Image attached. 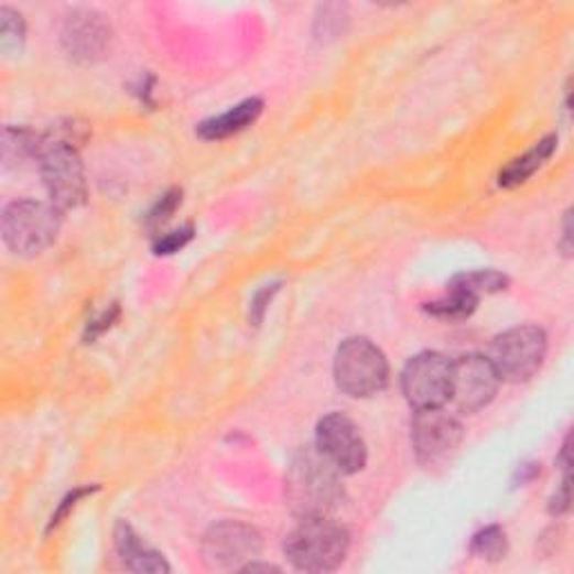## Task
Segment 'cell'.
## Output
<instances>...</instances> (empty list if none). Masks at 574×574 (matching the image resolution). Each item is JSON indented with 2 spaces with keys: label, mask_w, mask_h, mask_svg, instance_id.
<instances>
[{
  "label": "cell",
  "mask_w": 574,
  "mask_h": 574,
  "mask_svg": "<svg viewBox=\"0 0 574 574\" xmlns=\"http://www.w3.org/2000/svg\"><path fill=\"white\" fill-rule=\"evenodd\" d=\"M285 494L299 519L331 517L344 500L342 472L335 469L316 446H307L294 454L288 467Z\"/></svg>",
  "instance_id": "7a4b0ae2"
},
{
  "label": "cell",
  "mask_w": 574,
  "mask_h": 574,
  "mask_svg": "<svg viewBox=\"0 0 574 574\" xmlns=\"http://www.w3.org/2000/svg\"><path fill=\"white\" fill-rule=\"evenodd\" d=\"M446 288H454V290H463L467 294L474 296H483V294H496L509 288V277H505L502 272L496 270H476V272H463L456 274L450 285Z\"/></svg>",
  "instance_id": "ac0fdd59"
},
{
  "label": "cell",
  "mask_w": 574,
  "mask_h": 574,
  "mask_svg": "<svg viewBox=\"0 0 574 574\" xmlns=\"http://www.w3.org/2000/svg\"><path fill=\"white\" fill-rule=\"evenodd\" d=\"M350 550L348 530L331 517H307L288 534L283 552L301 572H333Z\"/></svg>",
  "instance_id": "3957f363"
},
{
  "label": "cell",
  "mask_w": 574,
  "mask_h": 574,
  "mask_svg": "<svg viewBox=\"0 0 574 574\" xmlns=\"http://www.w3.org/2000/svg\"><path fill=\"white\" fill-rule=\"evenodd\" d=\"M314 446L342 476H355L368 463L366 440L359 426L344 413H328L318 420Z\"/></svg>",
  "instance_id": "9c48e42d"
},
{
  "label": "cell",
  "mask_w": 574,
  "mask_h": 574,
  "mask_svg": "<svg viewBox=\"0 0 574 574\" xmlns=\"http://www.w3.org/2000/svg\"><path fill=\"white\" fill-rule=\"evenodd\" d=\"M110 41H112L110 23L93 10L73 12L61 30L63 50L79 63H95L104 58L110 50Z\"/></svg>",
  "instance_id": "7c38bea8"
},
{
  "label": "cell",
  "mask_w": 574,
  "mask_h": 574,
  "mask_svg": "<svg viewBox=\"0 0 574 574\" xmlns=\"http://www.w3.org/2000/svg\"><path fill=\"white\" fill-rule=\"evenodd\" d=\"M561 251H563V257L565 259H570L572 257V209H567L565 212V216H563V238H561Z\"/></svg>",
  "instance_id": "83f0119b"
},
{
  "label": "cell",
  "mask_w": 574,
  "mask_h": 574,
  "mask_svg": "<svg viewBox=\"0 0 574 574\" xmlns=\"http://www.w3.org/2000/svg\"><path fill=\"white\" fill-rule=\"evenodd\" d=\"M182 205V188H171L166 194L151 207V212L147 214V227H160L164 225L175 209Z\"/></svg>",
  "instance_id": "7402d4cb"
},
{
  "label": "cell",
  "mask_w": 574,
  "mask_h": 574,
  "mask_svg": "<svg viewBox=\"0 0 574 574\" xmlns=\"http://www.w3.org/2000/svg\"><path fill=\"white\" fill-rule=\"evenodd\" d=\"M41 136L25 126H6L3 131V164L6 169H21L28 162H39Z\"/></svg>",
  "instance_id": "2e32d148"
},
{
  "label": "cell",
  "mask_w": 574,
  "mask_h": 574,
  "mask_svg": "<svg viewBox=\"0 0 574 574\" xmlns=\"http://www.w3.org/2000/svg\"><path fill=\"white\" fill-rule=\"evenodd\" d=\"M478 296L467 294L463 290H446V296L433 303L424 305V312L435 316V318H444V322H463V318H469L476 307H478Z\"/></svg>",
  "instance_id": "e0dca14e"
},
{
  "label": "cell",
  "mask_w": 574,
  "mask_h": 574,
  "mask_svg": "<svg viewBox=\"0 0 574 574\" xmlns=\"http://www.w3.org/2000/svg\"><path fill=\"white\" fill-rule=\"evenodd\" d=\"M559 138L556 136H548L543 140H539L528 153L515 158L505 169H500L498 173V186L502 188H517L521 184H526L556 151Z\"/></svg>",
  "instance_id": "9a60e30c"
},
{
  "label": "cell",
  "mask_w": 574,
  "mask_h": 574,
  "mask_svg": "<svg viewBox=\"0 0 574 574\" xmlns=\"http://www.w3.org/2000/svg\"><path fill=\"white\" fill-rule=\"evenodd\" d=\"M191 240H194V225H184L180 229H173V231L160 236L153 242V251L158 253V257H171V253L184 249Z\"/></svg>",
  "instance_id": "44dd1931"
},
{
  "label": "cell",
  "mask_w": 574,
  "mask_h": 574,
  "mask_svg": "<svg viewBox=\"0 0 574 574\" xmlns=\"http://www.w3.org/2000/svg\"><path fill=\"white\" fill-rule=\"evenodd\" d=\"M79 126H54L45 136H41L39 151V171L47 188L50 203L58 212H71L86 203V175L79 158V142L84 136L77 133Z\"/></svg>",
  "instance_id": "6da1fadb"
},
{
  "label": "cell",
  "mask_w": 574,
  "mask_h": 574,
  "mask_svg": "<svg viewBox=\"0 0 574 574\" xmlns=\"http://www.w3.org/2000/svg\"><path fill=\"white\" fill-rule=\"evenodd\" d=\"M263 99L259 97H249L240 104H236L234 108H229L223 115H216L212 119H205L203 123H198L196 133L207 140V142H218V140H227L231 136L242 133L245 129H249L251 123H257V119L263 115Z\"/></svg>",
  "instance_id": "5bb4252c"
},
{
  "label": "cell",
  "mask_w": 574,
  "mask_h": 574,
  "mask_svg": "<svg viewBox=\"0 0 574 574\" xmlns=\"http://www.w3.org/2000/svg\"><path fill=\"white\" fill-rule=\"evenodd\" d=\"M117 318H119V305L112 303V305H110L108 310H104L97 318H90L88 326H86V333H84V339H86L88 344L97 342L104 333H108V331L117 324Z\"/></svg>",
  "instance_id": "484cf974"
},
{
  "label": "cell",
  "mask_w": 574,
  "mask_h": 574,
  "mask_svg": "<svg viewBox=\"0 0 574 574\" xmlns=\"http://www.w3.org/2000/svg\"><path fill=\"white\" fill-rule=\"evenodd\" d=\"M500 377L489 357L469 353L452 364V398L458 413L472 415L491 404L498 393Z\"/></svg>",
  "instance_id": "8fae6325"
},
{
  "label": "cell",
  "mask_w": 574,
  "mask_h": 574,
  "mask_svg": "<svg viewBox=\"0 0 574 574\" xmlns=\"http://www.w3.org/2000/svg\"><path fill=\"white\" fill-rule=\"evenodd\" d=\"M465 429L461 420L442 409H422L415 411L411 420V442L415 461L424 469L444 467L454 458L458 446L463 444Z\"/></svg>",
  "instance_id": "52a82bcc"
},
{
  "label": "cell",
  "mask_w": 574,
  "mask_h": 574,
  "mask_svg": "<svg viewBox=\"0 0 574 574\" xmlns=\"http://www.w3.org/2000/svg\"><path fill=\"white\" fill-rule=\"evenodd\" d=\"M389 361L370 339L350 337L335 355V381L337 387L355 398L366 400L389 387Z\"/></svg>",
  "instance_id": "277c9868"
},
{
  "label": "cell",
  "mask_w": 574,
  "mask_h": 574,
  "mask_svg": "<svg viewBox=\"0 0 574 574\" xmlns=\"http://www.w3.org/2000/svg\"><path fill=\"white\" fill-rule=\"evenodd\" d=\"M279 292H281V283H270V285H263L257 294H253V299L249 301V324L251 326L263 324L266 312H268L270 303L274 301V296Z\"/></svg>",
  "instance_id": "d4e9b609"
},
{
  "label": "cell",
  "mask_w": 574,
  "mask_h": 574,
  "mask_svg": "<svg viewBox=\"0 0 574 574\" xmlns=\"http://www.w3.org/2000/svg\"><path fill=\"white\" fill-rule=\"evenodd\" d=\"M318 12H322V14H318V19H316V34H318V39H335L342 32V23L346 21V17H344L346 8H342V6H326Z\"/></svg>",
  "instance_id": "cb8c5ba5"
},
{
  "label": "cell",
  "mask_w": 574,
  "mask_h": 574,
  "mask_svg": "<svg viewBox=\"0 0 574 574\" xmlns=\"http://www.w3.org/2000/svg\"><path fill=\"white\" fill-rule=\"evenodd\" d=\"M541 474V465H537V463H530V465H521L519 469H517V476H515V485H528L530 480H534L537 476Z\"/></svg>",
  "instance_id": "f1b7e54d"
},
{
  "label": "cell",
  "mask_w": 574,
  "mask_h": 574,
  "mask_svg": "<svg viewBox=\"0 0 574 574\" xmlns=\"http://www.w3.org/2000/svg\"><path fill=\"white\" fill-rule=\"evenodd\" d=\"M452 359L426 350L409 359L402 370V393L415 409H442L452 398Z\"/></svg>",
  "instance_id": "ba28073f"
},
{
  "label": "cell",
  "mask_w": 574,
  "mask_h": 574,
  "mask_svg": "<svg viewBox=\"0 0 574 574\" xmlns=\"http://www.w3.org/2000/svg\"><path fill=\"white\" fill-rule=\"evenodd\" d=\"M263 548L261 534L242 521H220L203 539V561L212 570H242L259 559Z\"/></svg>",
  "instance_id": "30bf717a"
},
{
  "label": "cell",
  "mask_w": 574,
  "mask_h": 574,
  "mask_svg": "<svg viewBox=\"0 0 574 574\" xmlns=\"http://www.w3.org/2000/svg\"><path fill=\"white\" fill-rule=\"evenodd\" d=\"M570 502H572L570 474H563V480H561V485L556 487V491L552 494V498H550V505H548V512H550V517H554V519H561L563 515H567V512H570Z\"/></svg>",
  "instance_id": "4316f807"
},
{
  "label": "cell",
  "mask_w": 574,
  "mask_h": 574,
  "mask_svg": "<svg viewBox=\"0 0 574 574\" xmlns=\"http://www.w3.org/2000/svg\"><path fill=\"white\" fill-rule=\"evenodd\" d=\"M115 550L119 561L123 563L126 570L131 572H140V574H162V572H171L169 561L164 559L162 552H158L155 548L147 545L142 541V537L133 530V526H129L126 521H119L115 526Z\"/></svg>",
  "instance_id": "4fadbf2b"
},
{
  "label": "cell",
  "mask_w": 574,
  "mask_h": 574,
  "mask_svg": "<svg viewBox=\"0 0 574 574\" xmlns=\"http://www.w3.org/2000/svg\"><path fill=\"white\" fill-rule=\"evenodd\" d=\"M95 491H99L97 485H93V487H77V489L68 491L66 498H63V500L58 502L56 512L52 515V519H50V523H47V532H52L54 528H58L63 521H66V519L71 517L73 509H75V507H77L86 496H93Z\"/></svg>",
  "instance_id": "603a6c76"
},
{
  "label": "cell",
  "mask_w": 574,
  "mask_h": 574,
  "mask_svg": "<svg viewBox=\"0 0 574 574\" xmlns=\"http://www.w3.org/2000/svg\"><path fill=\"white\" fill-rule=\"evenodd\" d=\"M469 550H472L474 556H478L483 561L498 563L507 556L509 541H507V534L500 526H487V528H483L480 532L474 534Z\"/></svg>",
  "instance_id": "d6986e66"
},
{
  "label": "cell",
  "mask_w": 574,
  "mask_h": 574,
  "mask_svg": "<svg viewBox=\"0 0 574 574\" xmlns=\"http://www.w3.org/2000/svg\"><path fill=\"white\" fill-rule=\"evenodd\" d=\"M61 214L52 203L17 201L3 212V240L19 257L47 249L61 231Z\"/></svg>",
  "instance_id": "5b68a950"
},
{
  "label": "cell",
  "mask_w": 574,
  "mask_h": 574,
  "mask_svg": "<svg viewBox=\"0 0 574 574\" xmlns=\"http://www.w3.org/2000/svg\"><path fill=\"white\" fill-rule=\"evenodd\" d=\"M25 45V21L12 8H0V50L8 56L19 54Z\"/></svg>",
  "instance_id": "ffe728a7"
},
{
  "label": "cell",
  "mask_w": 574,
  "mask_h": 574,
  "mask_svg": "<svg viewBox=\"0 0 574 574\" xmlns=\"http://www.w3.org/2000/svg\"><path fill=\"white\" fill-rule=\"evenodd\" d=\"M548 355V335L539 326H517L498 335L489 348V361L494 364L500 381L523 385L532 379Z\"/></svg>",
  "instance_id": "8992f818"
}]
</instances>
